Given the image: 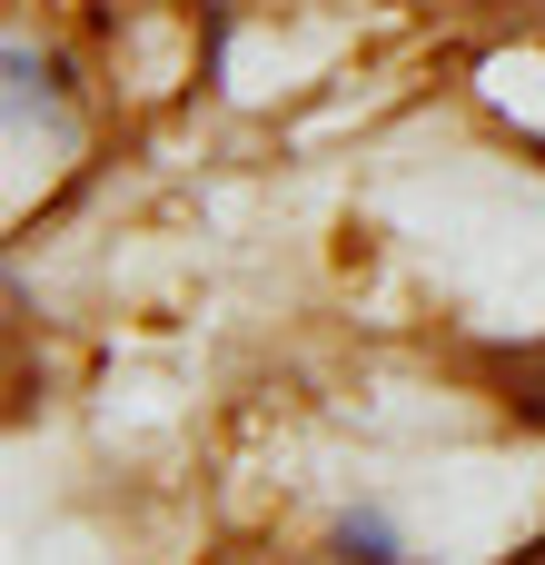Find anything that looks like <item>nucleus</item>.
<instances>
[{"instance_id":"1","label":"nucleus","mask_w":545,"mask_h":565,"mask_svg":"<svg viewBox=\"0 0 545 565\" xmlns=\"http://www.w3.org/2000/svg\"><path fill=\"white\" fill-rule=\"evenodd\" d=\"M328 556H338V565H417L387 507H348V516L328 526Z\"/></svg>"}]
</instances>
